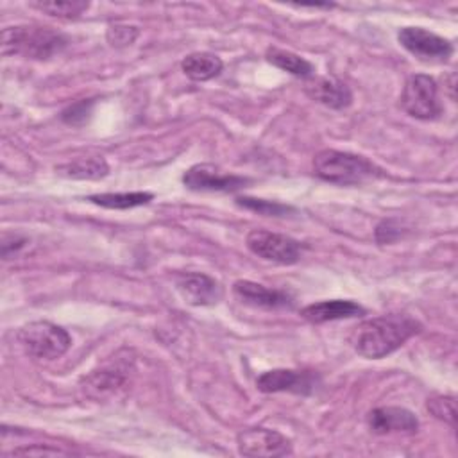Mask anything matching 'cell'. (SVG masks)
<instances>
[{"label": "cell", "instance_id": "6da1fadb", "mask_svg": "<svg viewBox=\"0 0 458 458\" xmlns=\"http://www.w3.org/2000/svg\"><path fill=\"white\" fill-rule=\"evenodd\" d=\"M420 331L419 320L404 313H390L367 318L351 333L354 351L369 360H379L397 351L406 340Z\"/></svg>", "mask_w": 458, "mask_h": 458}, {"label": "cell", "instance_id": "7a4b0ae2", "mask_svg": "<svg viewBox=\"0 0 458 458\" xmlns=\"http://www.w3.org/2000/svg\"><path fill=\"white\" fill-rule=\"evenodd\" d=\"M313 172L322 181L354 186L381 175V170L363 156L326 148L313 157Z\"/></svg>", "mask_w": 458, "mask_h": 458}, {"label": "cell", "instance_id": "3957f363", "mask_svg": "<svg viewBox=\"0 0 458 458\" xmlns=\"http://www.w3.org/2000/svg\"><path fill=\"white\" fill-rule=\"evenodd\" d=\"M66 38L48 27L16 25L2 30V54L30 59H48L66 47Z\"/></svg>", "mask_w": 458, "mask_h": 458}, {"label": "cell", "instance_id": "277c9868", "mask_svg": "<svg viewBox=\"0 0 458 458\" xmlns=\"http://www.w3.org/2000/svg\"><path fill=\"white\" fill-rule=\"evenodd\" d=\"M16 342L25 354L38 360L61 358L72 345L68 331L48 320H36L21 326L16 333Z\"/></svg>", "mask_w": 458, "mask_h": 458}, {"label": "cell", "instance_id": "5b68a950", "mask_svg": "<svg viewBox=\"0 0 458 458\" xmlns=\"http://www.w3.org/2000/svg\"><path fill=\"white\" fill-rule=\"evenodd\" d=\"M401 107L419 120L437 118L442 113V106L435 79L426 73L410 75L401 93Z\"/></svg>", "mask_w": 458, "mask_h": 458}, {"label": "cell", "instance_id": "8992f818", "mask_svg": "<svg viewBox=\"0 0 458 458\" xmlns=\"http://www.w3.org/2000/svg\"><path fill=\"white\" fill-rule=\"evenodd\" d=\"M245 242L252 254L267 261L292 265L301 258V243L286 234L272 233L267 229H252Z\"/></svg>", "mask_w": 458, "mask_h": 458}, {"label": "cell", "instance_id": "52a82bcc", "mask_svg": "<svg viewBox=\"0 0 458 458\" xmlns=\"http://www.w3.org/2000/svg\"><path fill=\"white\" fill-rule=\"evenodd\" d=\"M399 43L424 63H442L453 54V43L422 27H403L397 34Z\"/></svg>", "mask_w": 458, "mask_h": 458}, {"label": "cell", "instance_id": "ba28073f", "mask_svg": "<svg viewBox=\"0 0 458 458\" xmlns=\"http://www.w3.org/2000/svg\"><path fill=\"white\" fill-rule=\"evenodd\" d=\"M238 451L243 456H286L292 454L290 440L279 431L267 428H249L236 437Z\"/></svg>", "mask_w": 458, "mask_h": 458}, {"label": "cell", "instance_id": "9c48e42d", "mask_svg": "<svg viewBox=\"0 0 458 458\" xmlns=\"http://www.w3.org/2000/svg\"><path fill=\"white\" fill-rule=\"evenodd\" d=\"M318 385V376L311 370H293V369H274L263 372L256 379L258 390L265 394L274 392H292V394H311Z\"/></svg>", "mask_w": 458, "mask_h": 458}, {"label": "cell", "instance_id": "30bf717a", "mask_svg": "<svg viewBox=\"0 0 458 458\" xmlns=\"http://www.w3.org/2000/svg\"><path fill=\"white\" fill-rule=\"evenodd\" d=\"M182 182L195 191H234L243 188L249 179L234 174H222L216 166L202 163L188 168L182 175Z\"/></svg>", "mask_w": 458, "mask_h": 458}, {"label": "cell", "instance_id": "8fae6325", "mask_svg": "<svg viewBox=\"0 0 458 458\" xmlns=\"http://www.w3.org/2000/svg\"><path fill=\"white\" fill-rule=\"evenodd\" d=\"M175 286L191 306H211L222 299L220 283L204 272H182L175 277Z\"/></svg>", "mask_w": 458, "mask_h": 458}, {"label": "cell", "instance_id": "7c38bea8", "mask_svg": "<svg viewBox=\"0 0 458 458\" xmlns=\"http://www.w3.org/2000/svg\"><path fill=\"white\" fill-rule=\"evenodd\" d=\"M129 381V363L116 361L113 365L93 370L82 379V390L91 399H106L114 395L118 390L125 388Z\"/></svg>", "mask_w": 458, "mask_h": 458}, {"label": "cell", "instance_id": "4fadbf2b", "mask_svg": "<svg viewBox=\"0 0 458 458\" xmlns=\"http://www.w3.org/2000/svg\"><path fill=\"white\" fill-rule=\"evenodd\" d=\"M367 424L376 435L388 433H415L419 429V419L413 411L401 406L374 408L367 415Z\"/></svg>", "mask_w": 458, "mask_h": 458}, {"label": "cell", "instance_id": "5bb4252c", "mask_svg": "<svg viewBox=\"0 0 458 458\" xmlns=\"http://www.w3.org/2000/svg\"><path fill=\"white\" fill-rule=\"evenodd\" d=\"M304 91L311 100L331 109H345L352 102L349 86L336 77H310Z\"/></svg>", "mask_w": 458, "mask_h": 458}, {"label": "cell", "instance_id": "9a60e30c", "mask_svg": "<svg viewBox=\"0 0 458 458\" xmlns=\"http://www.w3.org/2000/svg\"><path fill=\"white\" fill-rule=\"evenodd\" d=\"M234 295L254 308H265V310H283V308H292L293 301L288 293L274 288H267L259 283L240 279L233 284Z\"/></svg>", "mask_w": 458, "mask_h": 458}, {"label": "cell", "instance_id": "2e32d148", "mask_svg": "<svg viewBox=\"0 0 458 458\" xmlns=\"http://www.w3.org/2000/svg\"><path fill=\"white\" fill-rule=\"evenodd\" d=\"M365 310L347 299H331V301H318L313 304H308L301 310V315L311 322V324H324L331 320H340V318H352L363 315Z\"/></svg>", "mask_w": 458, "mask_h": 458}, {"label": "cell", "instance_id": "e0dca14e", "mask_svg": "<svg viewBox=\"0 0 458 458\" xmlns=\"http://www.w3.org/2000/svg\"><path fill=\"white\" fill-rule=\"evenodd\" d=\"M181 68L186 77H190L191 81L202 82V81H209V79L216 77L222 72L224 63L216 54L193 52V54H188L181 61Z\"/></svg>", "mask_w": 458, "mask_h": 458}, {"label": "cell", "instance_id": "ac0fdd59", "mask_svg": "<svg viewBox=\"0 0 458 458\" xmlns=\"http://www.w3.org/2000/svg\"><path fill=\"white\" fill-rule=\"evenodd\" d=\"M55 172L70 179H102L109 174V166L104 157L88 156L63 163L55 166Z\"/></svg>", "mask_w": 458, "mask_h": 458}, {"label": "cell", "instance_id": "d6986e66", "mask_svg": "<svg viewBox=\"0 0 458 458\" xmlns=\"http://www.w3.org/2000/svg\"><path fill=\"white\" fill-rule=\"evenodd\" d=\"M267 61L270 64H274L276 68L283 70V72H288L295 77H304V79H310L315 72L313 64L310 61H306L304 57L297 55L295 52H290V50H283V48H268L267 54H265Z\"/></svg>", "mask_w": 458, "mask_h": 458}, {"label": "cell", "instance_id": "ffe728a7", "mask_svg": "<svg viewBox=\"0 0 458 458\" xmlns=\"http://www.w3.org/2000/svg\"><path fill=\"white\" fill-rule=\"evenodd\" d=\"M154 199L148 191H123V193H95L89 195L88 200L107 208V209H131L143 204H148Z\"/></svg>", "mask_w": 458, "mask_h": 458}, {"label": "cell", "instance_id": "44dd1931", "mask_svg": "<svg viewBox=\"0 0 458 458\" xmlns=\"http://www.w3.org/2000/svg\"><path fill=\"white\" fill-rule=\"evenodd\" d=\"M30 7H34L38 11H43L50 16H57V18H77L84 11H88L89 4L88 2H79V0H72V2H32Z\"/></svg>", "mask_w": 458, "mask_h": 458}, {"label": "cell", "instance_id": "7402d4cb", "mask_svg": "<svg viewBox=\"0 0 458 458\" xmlns=\"http://www.w3.org/2000/svg\"><path fill=\"white\" fill-rule=\"evenodd\" d=\"M236 204L245 208V209H250V211H256L259 215H265V216H284L286 213H293V208H290L286 204H281V202L265 200V199L238 197Z\"/></svg>", "mask_w": 458, "mask_h": 458}, {"label": "cell", "instance_id": "603a6c76", "mask_svg": "<svg viewBox=\"0 0 458 458\" xmlns=\"http://www.w3.org/2000/svg\"><path fill=\"white\" fill-rule=\"evenodd\" d=\"M426 408L433 417L454 426L456 411H454V397L453 395H433L426 401Z\"/></svg>", "mask_w": 458, "mask_h": 458}, {"label": "cell", "instance_id": "cb8c5ba5", "mask_svg": "<svg viewBox=\"0 0 458 458\" xmlns=\"http://www.w3.org/2000/svg\"><path fill=\"white\" fill-rule=\"evenodd\" d=\"M140 36V29L136 25H127V23H114L107 27L106 38L113 47H129L136 41Z\"/></svg>", "mask_w": 458, "mask_h": 458}, {"label": "cell", "instance_id": "d4e9b609", "mask_svg": "<svg viewBox=\"0 0 458 458\" xmlns=\"http://www.w3.org/2000/svg\"><path fill=\"white\" fill-rule=\"evenodd\" d=\"M93 104L95 100H79L72 106H68L63 113H61V120L68 125H82L88 122V118L91 116L93 111Z\"/></svg>", "mask_w": 458, "mask_h": 458}, {"label": "cell", "instance_id": "484cf974", "mask_svg": "<svg viewBox=\"0 0 458 458\" xmlns=\"http://www.w3.org/2000/svg\"><path fill=\"white\" fill-rule=\"evenodd\" d=\"M27 245V238L20 234H4L2 236V258L9 259L11 256L18 254Z\"/></svg>", "mask_w": 458, "mask_h": 458}, {"label": "cell", "instance_id": "4316f807", "mask_svg": "<svg viewBox=\"0 0 458 458\" xmlns=\"http://www.w3.org/2000/svg\"><path fill=\"white\" fill-rule=\"evenodd\" d=\"M397 236H401V231L392 225V222H381L376 229V238L379 243H390Z\"/></svg>", "mask_w": 458, "mask_h": 458}, {"label": "cell", "instance_id": "83f0119b", "mask_svg": "<svg viewBox=\"0 0 458 458\" xmlns=\"http://www.w3.org/2000/svg\"><path fill=\"white\" fill-rule=\"evenodd\" d=\"M13 454H66V451L59 449H47V447H25V449H14Z\"/></svg>", "mask_w": 458, "mask_h": 458}]
</instances>
